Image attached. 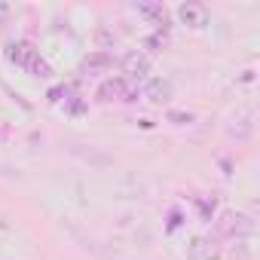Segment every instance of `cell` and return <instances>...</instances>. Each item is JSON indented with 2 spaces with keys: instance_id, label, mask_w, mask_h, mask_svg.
Wrapping results in <instances>:
<instances>
[{
  "instance_id": "cell-5",
  "label": "cell",
  "mask_w": 260,
  "mask_h": 260,
  "mask_svg": "<svg viewBox=\"0 0 260 260\" xmlns=\"http://www.w3.org/2000/svg\"><path fill=\"white\" fill-rule=\"evenodd\" d=\"M122 74H125V80H144L150 74V55L141 49L122 55Z\"/></svg>"
},
{
  "instance_id": "cell-6",
  "label": "cell",
  "mask_w": 260,
  "mask_h": 260,
  "mask_svg": "<svg viewBox=\"0 0 260 260\" xmlns=\"http://www.w3.org/2000/svg\"><path fill=\"white\" fill-rule=\"evenodd\" d=\"M178 19H181V25L202 31L211 16H208V7H202V4H181L178 7Z\"/></svg>"
},
{
  "instance_id": "cell-10",
  "label": "cell",
  "mask_w": 260,
  "mask_h": 260,
  "mask_svg": "<svg viewBox=\"0 0 260 260\" xmlns=\"http://www.w3.org/2000/svg\"><path fill=\"white\" fill-rule=\"evenodd\" d=\"M233 122L236 125L226 128L230 135H236V138H248L251 135V113H239V116H233Z\"/></svg>"
},
{
  "instance_id": "cell-12",
  "label": "cell",
  "mask_w": 260,
  "mask_h": 260,
  "mask_svg": "<svg viewBox=\"0 0 260 260\" xmlns=\"http://www.w3.org/2000/svg\"><path fill=\"white\" fill-rule=\"evenodd\" d=\"M169 119H172V122H178V125H184V122H190V119H193V113H169Z\"/></svg>"
},
{
  "instance_id": "cell-3",
  "label": "cell",
  "mask_w": 260,
  "mask_h": 260,
  "mask_svg": "<svg viewBox=\"0 0 260 260\" xmlns=\"http://www.w3.org/2000/svg\"><path fill=\"white\" fill-rule=\"evenodd\" d=\"M95 98L101 104H113V101H132V89H128V80L125 77H110L98 86Z\"/></svg>"
},
{
  "instance_id": "cell-7",
  "label": "cell",
  "mask_w": 260,
  "mask_h": 260,
  "mask_svg": "<svg viewBox=\"0 0 260 260\" xmlns=\"http://www.w3.org/2000/svg\"><path fill=\"white\" fill-rule=\"evenodd\" d=\"M144 98H147L150 104H169V101L175 98V86H172V80H166V77H153V80H147Z\"/></svg>"
},
{
  "instance_id": "cell-4",
  "label": "cell",
  "mask_w": 260,
  "mask_h": 260,
  "mask_svg": "<svg viewBox=\"0 0 260 260\" xmlns=\"http://www.w3.org/2000/svg\"><path fill=\"white\" fill-rule=\"evenodd\" d=\"M187 260H220V245L211 236H193L187 242Z\"/></svg>"
},
{
  "instance_id": "cell-2",
  "label": "cell",
  "mask_w": 260,
  "mask_h": 260,
  "mask_svg": "<svg viewBox=\"0 0 260 260\" xmlns=\"http://www.w3.org/2000/svg\"><path fill=\"white\" fill-rule=\"evenodd\" d=\"M217 230H220L223 236L245 239V236H251L257 226H254V220H251L248 214H242V211H220V217H217Z\"/></svg>"
},
{
  "instance_id": "cell-13",
  "label": "cell",
  "mask_w": 260,
  "mask_h": 260,
  "mask_svg": "<svg viewBox=\"0 0 260 260\" xmlns=\"http://www.w3.org/2000/svg\"><path fill=\"white\" fill-rule=\"evenodd\" d=\"M61 95H68V92L58 86V89H52V92H49V101H61Z\"/></svg>"
},
{
  "instance_id": "cell-1",
  "label": "cell",
  "mask_w": 260,
  "mask_h": 260,
  "mask_svg": "<svg viewBox=\"0 0 260 260\" xmlns=\"http://www.w3.org/2000/svg\"><path fill=\"white\" fill-rule=\"evenodd\" d=\"M7 58H10L13 64H19L22 71L34 74V77H43V80L52 77L49 61H46V58L40 55V49H34V43H28V40H13L10 49H7Z\"/></svg>"
},
{
  "instance_id": "cell-9",
  "label": "cell",
  "mask_w": 260,
  "mask_h": 260,
  "mask_svg": "<svg viewBox=\"0 0 260 260\" xmlns=\"http://www.w3.org/2000/svg\"><path fill=\"white\" fill-rule=\"evenodd\" d=\"M110 68H113V58L107 52H92V55L83 58V71L86 74H107Z\"/></svg>"
},
{
  "instance_id": "cell-11",
  "label": "cell",
  "mask_w": 260,
  "mask_h": 260,
  "mask_svg": "<svg viewBox=\"0 0 260 260\" xmlns=\"http://www.w3.org/2000/svg\"><path fill=\"white\" fill-rule=\"evenodd\" d=\"M166 46H169V34H166V31H156V34L147 37V49H150V52H162Z\"/></svg>"
},
{
  "instance_id": "cell-8",
  "label": "cell",
  "mask_w": 260,
  "mask_h": 260,
  "mask_svg": "<svg viewBox=\"0 0 260 260\" xmlns=\"http://www.w3.org/2000/svg\"><path fill=\"white\" fill-rule=\"evenodd\" d=\"M135 10H138L141 16H147L153 25H159V28L166 31V25H169V10H166L162 4H150V0H144V4H138Z\"/></svg>"
}]
</instances>
